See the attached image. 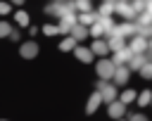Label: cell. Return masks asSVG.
Here are the masks:
<instances>
[{
    "instance_id": "1",
    "label": "cell",
    "mask_w": 152,
    "mask_h": 121,
    "mask_svg": "<svg viewBox=\"0 0 152 121\" xmlns=\"http://www.w3.org/2000/svg\"><path fill=\"white\" fill-rule=\"evenodd\" d=\"M126 47L131 50V55H142V52H147V38L135 33L131 40H126Z\"/></svg>"
},
{
    "instance_id": "2",
    "label": "cell",
    "mask_w": 152,
    "mask_h": 121,
    "mask_svg": "<svg viewBox=\"0 0 152 121\" xmlns=\"http://www.w3.org/2000/svg\"><path fill=\"white\" fill-rule=\"evenodd\" d=\"M114 64L112 62H107V59H102L100 64H97V76H100V81H107V78H112V74H114Z\"/></svg>"
},
{
    "instance_id": "3",
    "label": "cell",
    "mask_w": 152,
    "mask_h": 121,
    "mask_svg": "<svg viewBox=\"0 0 152 121\" xmlns=\"http://www.w3.org/2000/svg\"><path fill=\"white\" fill-rule=\"evenodd\" d=\"M19 55H21V57H26V59H31V57H36V55H38V45L28 40V43H24V45L19 47Z\"/></svg>"
},
{
    "instance_id": "4",
    "label": "cell",
    "mask_w": 152,
    "mask_h": 121,
    "mask_svg": "<svg viewBox=\"0 0 152 121\" xmlns=\"http://www.w3.org/2000/svg\"><path fill=\"white\" fill-rule=\"evenodd\" d=\"M74 55H76L83 64H90V62H93V52H90L88 47H83V45H76V47H74Z\"/></svg>"
},
{
    "instance_id": "5",
    "label": "cell",
    "mask_w": 152,
    "mask_h": 121,
    "mask_svg": "<svg viewBox=\"0 0 152 121\" xmlns=\"http://www.w3.org/2000/svg\"><path fill=\"white\" fill-rule=\"evenodd\" d=\"M128 74H131V71H128L126 64H124V66H116L114 74H112V81H114V83H126V81H128Z\"/></svg>"
},
{
    "instance_id": "6",
    "label": "cell",
    "mask_w": 152,
    "mask_h": 121,
    "mask_svg": "<svg viewBox=\"0 0 152 121\" xmlns=\"http://www.w3.org/2000/svg\"><path fill=\"white\" fill-rule=\"evenodd\" d=\"M107 112H109V116H112V119H121V116H124V112H126V104H121L119 100H116V102H109Z\"/></svg>"
},
{
    "instance_id": "7",
    "label": "cell",
    "mask_w": 152,
    "mask_h": 121,
    "mask_svg": "<svg viewBox=\"0 0 152 121\" xmlns=\"http://www.w3.org/2000/svg\"><path fill=\"white\" fill-rule=\"evenodd\" d=\"M86 36H88V28H86V26H81V24H74V26H71V38H74L76 43L83 40Z\"/></svg>"
},
{
    "instance_id": "8",
    "label": "cell",
    "mask_w": 152,
    "mask_h": 121,
    "mask_svg": "<svg viewBox=\"0 0 152 121\" xmlns=\"http://www.w3.org/2000/svg\"><path fill=\"white\" fill-rule=\"evenodd\" d=\"M107 50H109V47H107V43H104L102 38H97V40L90 45V52H93V55H107Z\"/></svg>"
},
{
    "instance_id": "9",
    "label": "cell",
    "mask_w": 152,
    "mask_h": 121,
    "mask_svg": "<svg viewBox=\"0 0 152 121\" xmlns=\"http://www.w3.org/2000/svg\"><path fill=\"white\" fill-rule=\"evenodd\" d=\"M114 14V2H104L102 7H100V14H97V19H109Z\"/></svg>"
},
{
    "instance_id": "10",
    "label": "cell",
    "mask_w": 152,
    "mask_h": 121,
    "mask_svg": "<svg viewBox=\"0 0 152 121\" xmlns=\"http://www.w3.org/2000/svg\"><path fill=\"white\" fill-rule=\"evenodd\" d=\"M100 102H102V97H100V93H95V95H90V100H88V107H86V112L88 114H93L97 107H100Z\"/></svg>"
},
{
    "instance_id": "11",
    "label": "cell",
    "mask_w": 152,
    "mask_h": 121,
    "mask_svg": "<svg viewBox=\"0 0 152 121\" xmlns=\"http://www.w3.org/2000/svg\"><path fill=\"white\" fill-rule=\"evenodd\" d=\"M135 100H138L140 107H147V104L152 102V90H142L140 95H135Z\"/></svg>"
},
{
    "instance_id": "12",
    "label": "cell",
    "mask_w": 152,
    "mask_h": 121,
    "mask_svg": "<svg viewBox=\"0 0 152 121\" xmlns=\"http://www.w3.org/2000/svg\"><path fill=\"white\" fill-rule=\"evenodd\" d=\"M135 95H138L135 90H124V93H121V97H119V102H121V104H131V102L135 100Z\"/></svg>"
},
{
    "instance_id": "13",
    "label": "cell",
    "mask_w": 152,
    "mask_h": 121,
    "mask_svg": "<svg viewBox=\"0 0 152 121\" xmlns=\"http://www.w3.org/2000/svg\"><path fill=\"white\" fill-rule=\"evenodd\" d=\"M14 21H17L19 26H28V14H26L24 9H19V12H14Z\"/></svg>"
},
{
    "instance_id": "14",
    "label": "cell",
    "mask_w": 152,
    "mask_h": 121,
    "mask_svg": "<svg viewBox=\"0 0 152 121\" xmlns=\"http://www.w3.org/2000/svg\"><path fill=\"white\" fill-rule=\"evenodd\" d=\"M76 45H78V43H76V40H74L71 36H69V38H64V40H62V45H59V50H62V52H69V50H74Z\"/></svg>"
},
{
    "instance_id": "15",
    "label": "cell",
    "mask_w": 152,
    "mask_h": 121,
    "mask_svg": "<svg viewBox=\"0 0 152 121\" xmlns=\"http://www.w3.org/2000/svg\"><path fill=\"white\" fill-rule=\"evenodd\" d=\"M140 76H145V78L152 76V62H145V64L140 66Z\"/></svg>"
},
{
    "instance_id": "16",
    "label": "cell",
    "mask_w": 152,
    "mask_h": 121,
    "mask_svg": "<svg viewBox=\"0 0 152 121\" xmlns=\"http://www.w3.org/2000/svg\"><path fill=\"white\" fill-rule=\"evenodd\" d=\"M43 33H45V36H55V33H59V31H57L55 24H45V26H43Z\"/></svg>"
},
{
    "instance_id": "17",
    "label": "cell",
    "mask_w": 152,
    "mask_h": 121,
    "mask_svg": "<svg viewBox=\"0 0 152 121\" xmlns=\"http://www.w3.org/2000/svg\"><path fill=\"white\" fill-rule=\"evenodd\" d=\"M12 33V26L7 21H0V36H10Z\"/></svg>"
},
{
    "instance_id": "18",
    "label": "cell",
    "mask_w": 152,
    "mask_h": 121,
    "mask_svg": "<svg viewBox=\"0 0 152 121\" xmlns=\"http://www.w3.org/2000/svg\"><path fill=\"white\" fill-rule=\"evenodd\" d=\"M10 9H12V5L5 2V0H0V14H10Z\"/></svg>"
},
{
    "instance_id": "19",
    "label": "cell",
    "mask_w": 152,
    "mask_h": 121,
    "mask_svg": "<svg viewBox=\"0 0 152 121\" xmlns=\"http://www.w3.org/2000/svg\"><path fill=\"white\" fill-rule=\"evenodd\" d=\"M145 9H147V14L152 17V0H145Z\"/></svg>"
},
{
    "instance_id": "20",
    "label": "cell",
    "mask_w": 152,
    "mask_h": 121,
    "mask_svg": "<svg viewBox=\"0 0 152 121\" xmlns=\"http://www.w3.org/2000/svg\"><path fill=\"white\" fill-rule=\"evenodd\" d=\"M131 121H147V119H145V116H142V114H135V116H133V119H131Z\"/></svg>"
},
{
    "instance_id": "21",
    "label": "cell",
    "mask_w": 152,
    "mask_h": 121,
    "mask_svg": "<svg viewBox=\"0 0 152 121\" xmlns=\"http://www.w3.org/2000/svg\"><path fill=\"white\" fill-rule=\"evenodd\" d=\"M12 2H14V5H24V0H12Z\"/></svg>"
},
{
    "instance_id": "22",
    "label": "cell",
    "mask_w": 152,
    "mask_h": 121,
    "mask_svg": "<svg viewBox=\"0 0 152 121\" xmlns=\"http://www.w3.org/2000/svg\"><path fill=\"white\" fill-rule=\"evenodd\" d=\"M150 104H152V102H150Z\"/></svg>"
}]
</instances>
